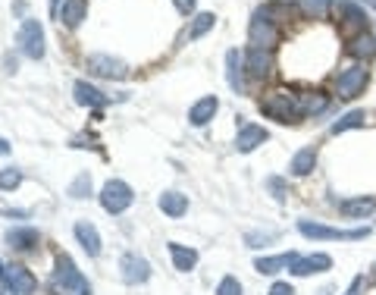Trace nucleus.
Instances as JSON below:
<instances>
[{"mask_svg": "<svg viewBox=\"0 0 376 295\" xmlns=\"http://www.w3.org/2000/svg\"><path fill=\"white\" fill-rule=\"evenodd\" d=\"M260 113L276 119V123H298V119H304V113H301V98L295 95V91H286V88H276L267 98H260Z\"/></svg>", "mask_w": 376, "mask_h": 295, "instance_id": "f257e3e1", "label": "nucleus"}, {"mask_svg": "<svg viewBox=\"0 0 376 295\" xmlns=\"http://www.w3.org/2000/svg\"><path fill=\"white\" fill-rule=\"evenodd\" d=\"M51 289H53V295H91V283L82 277V270L72 264V258L60 254L57 270H53V277H51Z\"/></svg>", "mask_w": 376, "mask_h": 295, "instance_id": "f03ea898", "label": "nucleus"}, {"mask_svg": "<svg viewBox=\"0 0 376 295\" xmlns=\"http://www.w3.org/2000/svg\"><path fill=\"white\" fill-rule=\"evenodd\" d=\"M298 232L307 239H317V242H329V239H345V242H358V239L370 236L367 226L361 230H335V226H323V223H314V220H298Z\"/></svg>", "mask_w": 376, "mask_h": 295, "instance_id": "7ed1b4c3", "label": "nucleus"}, {"mask_svg": "<svg viewBox=\"0 0 376 295\" xmlns=\"http://www.w3.org/2000/svg\"><path fill=\"white\" fill-rule=\"evenodd\" d=\"M367 82H370V70H367V63H351L348 70H342L339 76H335V95L351 100L367 88Z\"/></svg>", "mask_w": 376, "mask_h": 295, "instance_id": "20e7f679", "label": "nucleus"}, {"mask_svg": "<svg viewBox=\"0 0 376 295\" xmlns=\"http://www.w3.org/2000/svg\"><path fill=\"white\" fill-rule=\"evenodd\" d=\"M248 41H251V48H264V51H273L279 44V29L276 22H273L270 16H264V13H254L251 16V25H248Z\"/></svg>", "mask_w": 376, "mask_h": 295, "instance_id": "39448f33", "label": "nucleus"}, {"mask_svg": "<svg viewBox=\"0 0 376 295\" xmlns=\"http://www.w3.org/2000/svg\"><path fill=\"white\" fill-rule=\"evenodd\" d=\"M132 201H135V192H132L129 183H123V179H110V183L100 189V207H104L107 214H123Z\"/></svg>", "mask_w": 376, "mask_h": 295, "instance_id": "423d86ee", "label": "nucleus"}, {"mask_svg": "<svg viewBox=\"0 0 376 295\" xmlns=\"http://www.w3.org/2000/svg\"><path fill=\"white\" fill-rule=\"evenodd\" d=\"M16 44L25 57L32 60H41L44 57V29L38 19H22L19 25V35H16Z\"/></svg>", "mask_w": 376, "mask_h": 295, "instance_id": "0eeeda50", "label": "nucleus"}, {"mask_svg": "<svg viewBox=\"0 0 376 295\" xmlns=\"http://www.w3.org/2000/svg\"><path fill=\"white\" fill-rule=\"evenodd\" d=\"M0 283H4L6 289H13L16 295H35L38 292V280L32 277V270H25V267H19V264H4V261H0Z\"/></svg>", "mask_w": 376, "mask_h": 295, "instance_id": "6e6552de", "label": "nucleus"}, {"mask_svg": "<svg viewBox=\"0 0 376 295\" xmlns=\"http://www.w3.org/2000/svg\"><path fill=\"white\" fill-rule=\"evenodd\" d=\"M85 66H88V76H98V79H126L129 76L123 60L107 57V53H91Z\"/></svg>", "mask_w": 376, "mask_h": 295, "instance_id": "1a4fd4ad", "label": "nucleus"}, {"mask_svg": "<svg viewBox=\"0 0 376 295\" xmlns=\"http://www.w3.org/2000/svg\"><path fill=\"white\" fill-rule=\"evenodd\" d=\"M119 273H123V283L138 286V283H147V280H151V264H147L145 258H138V254H123Z\"/></svg>", "mask_w": 376, "mask_h": 295, "instance_id": "9d476101", "label": "nucleus"}, {"mask_svg": "<svg viewBox=\"0 0 376 295\" xmlns=\"http://www.w3.org/2000/svg\"><path fill=\"white\" fill-rule=\"evenodd\" d=\"M245 72L251 79H267L273 72V53L264 48H248L245 51Z\"/></svg>", "mask_w": 376, "mask_h": 295, "instance_id": "9b49d317", "label": "nucleus"}, {"mask_svg": "<svg viewBox=\"0 0 376 295\" xmlns=\"http://www.w3.org/2000/svg\"><path fill=\"white\" fill-rule=\"evenodd\" d=\"M335 10H339L342 29H351L354 35L367 29V10H364L361 4H354V0H342V4L335 6Z\"/></svg>", "mask_w": 376, "mask_h": 295, "instance_id": "f8f14e48", "label": "nucleus"}, {"mask_svg": "<svg viewBox=\"0 0 376 295\" xmlns=\"http://www.w3.org/2000/svg\"><path fill=\"white\" fill-rule=\"evenodd\" d=\"M270 138V132L264 129V126H257V123H241L239 126V136H235V148H239L241 154H248V151H254V148H260Z\"/></svg>", "mask_w": 376, "mask_h": 295, "instance_id": "ddd939ff", "label": "nucleus"}, {"mask_svg": "<svg viewBox=\"0 0 376 295\" xmlns=\"http://www.w3.org/2000/svg\"><path fill=\"white\" fill-rule=\"evenodd\" d=\"M329 267H333V258L323 251H317V254H307V258H298L288 270H292L295 277H311V273H323Z\"/></svg>", "mask_w": 376, "mask_h": 295, "instance_id": "4468645a", "label": "nucleus"}, {"mask_svg": "<svg viewBox=\"0 0 376 295\" xmlns=\"http://www.w3.org/2000/svg\"><path fill=\"white\" fill-rule=\"evenodd\" d=\"M298 258H301L298 251H282V254H270V258H257L254 261V270L273 277V273H279V270H288Z\"/></svg>", "mask_w": 376, "mask_h": 295, "instance_id": "2eb2a0df", "label": "nucleus"}, {"mask_svg": "<svg viewBox=\"0 0 376 295\" xmlns=\"http://www.w3.org/2000/svg\"><path fill=\"white\" fill-rule=\"evenodd\" d=\"M226 79H229V88L235 95L245 91V53H239V51L226 53Z\"/></svg>", "mask_w": 376, "mask_h": 295, "instance_id": "dca6fc26", "label": "nucleus"}, {"mask_svg": "<svg viewBox=\"0 0 376 295\" xmlns=\"http://www.w3.org/2000/svg\"><path fill=\"white\" fill-rule=\"evenodd\" d=\"M217 110H220L217 95H207V98H201L192 110H188V123L192 126H207L213 117H217Z\"/></svg>", "mask_w": 376, "mask_h": 295, "instance_id": "f3484780", "label": "nucleus"}, {"mask_svg": "<svg viewBox=\"0 0 376 295\" xmlns=\"http://www.w3.org/2000/svg\"><path fill=\"white\" fill-rule=\"evenodd\" d=\"M6 242H10V248H16V251H32V248L41 242V232L32 230V226H16V230L6 232Z\"/></svg>", "mask_w": 376, "mask_h": 295, "instance_id": "a211bd4d", "label": "nucleus"}, {"mask_svg": "<svg viewBox=\"0 0 376 295\" xmlns=\"http://www.w3.org/2000/svg\"><path fill=\"white\" fill-rule=\"evenodd\" d=\"M314 166H317V145H304L292 157L288 173H292V176H307V173H314Z\"/></svg>", "mask_w": 376, "mask_h": 295, "instance_id": "6ab92c4d", "label": "nucleus"}, {"mask_svg": "<svg viewBox=\"0 0 376 295\" xmlns=\"http://www.w3.org/2000/svg\"><path fill=\"white\" fill-rule=\"evenodd\" d=\"M85 16H88V0H66L63 10H57V19L66 29H76Z\"/></svg>", "mask_w": 376, "mask_h": 295, "instance_id": "aec40b11", "label": "nucleus"}, {"mask_svg": "<svg viewBox=\"0 0 376 295\" xmlns=\"http://www.w3.org/2000/svg\"><path fill=\"white\" fill-rule=\"evenodd\" d=\"M339 211L345 217H370L376 211V198L373 195H358V198H345L339 201Z\"/></svg>", "mask_w": 376, "mask_h": 295, "instance_id": "412c9836", "label": "nucleus"}, {"mask_svg": "<svg viewBox=\"0 0 376 295\" xmlns=\"http://www.w3.org/2000/svg\"><path fill=\"white\" fill-rule=\"evenodd\" d=\"M348 53H351L354 60H370L373 53H376V38L370 35V32H358V35H351V41H348Z\"/></svg>", "mask_w": 376, "mask_h": 295, "instance_id": "4be33fe9", "label": "nucleus"}, {"mask_svg": "<svg viewBox=\"0 0 376 295\" xmlns=\"http://www.w3.org/2000/svg\"><path fill=\"white\" fill-rule=\"evenodd\" d=\"M76 239H79V245L91 254V258H98L100 254V236H98V230H94L88 220H79L76 223Z\"/></svg>", "mask_w": 376, "mask_h": 295, "instance_id": "5701e85b", "label": "nucleus"}, {"mask_svg": "<svg viewBox=\"0 0 376 295\" xmlns=\"http://www.w3.org/2000/svg\"><path fill=\"white\" fill-rule=\"evenodd\" d=\"M72 91H76V104H82V107H104L107 100H110L104 91H98L88 82H76L72 85Z\"/></svg>", "mask_w": 376, "mask_h": 295, "instance_id": "b1692460", "label": "nucleus"}, {"mask_svg": "<svg viewBox=\"0 0 376 295\" xmlns=\"http://www.w3.org/2000/svg\"><path fill=\"white\" fill-rule=\"evenodd\" d=\"M364 123H367L364 110H348L329 126V136H342V132H348V129H364Z\"/></svg>", "mask_w": 376, "mask_h": 295, "instance_id": "393cba45", "label": "nucleus"}, {"mask_svg": "<svg viewBox=\"0 0 376 295\" xmlns=\"http://www.w3.org/2000/svg\"><path fill=\"white\" fill-rule=\"evenodd\" d=\"M160 211L170 214V217H182L188 211V195H182V192H163L160 195Z\"/></svg>", "mask_w": 376, "mask_h": 295, "instance_id": "a878e982", "label": "nucleus"}, {"mask_svg": "<svg viewBox=\"0 0 376 295\" xmlns=\"http://www.w3.org/2000/svg\"><path fill=\"white\" fill-rule=\"evenodd\" d=\"M170 254H173V264H176V270L188 273L194 264H198V251L194 248H185L179 242H170Z\"/></svg>", "mask_w": 376, "mask_h": 295, "instance_id": "bb28decb", "label": "nucleus"}, {"mask_svg": "<svg viewBox=\"0 0 376 295\" xmlns=\"http://www.w3.org/2000/svg\"><path fill=\"white\" fill-rule=\"evenodd\" d=\"M298 98H301V113H304V117H317V113H323L329 107V98L323 91H304V95H298Z\"/></svg>", "mask_w": 376, "mask_h": 295, "instance_id": "cd10ccee", "label": "nucleus"}, {"mask_svg": "<svg viewBox=\"0 0 376 295\" xmlns=\"http://www.w3.org/2000/svg\"><path fill=\"white\" fill-rule=\"evenodd\" d=\"M217 25V16L213 13H198V16L192 19V25H188V41H198L201 35H207V32Z\"/></svg>", "mask_w": 376, "mask_h": 295, "instance_id": "c85d7f7f", "label": "nucleus"}, {"mask_svg": "<svg viewBox=\"0 0 376 295\" xmlns=\"http://www.w3.org/2000/svg\"><path fill=\"white\" fill-rule=\"evenodd\" d=\"M342 0H301V10L307 13V16H314V19H323L329 10H335Z\"/></svg>", "mask_w": 376, "mask_h": 295, "instance_id": "c756f323", "label": "nucleus"}, {"mask_svg": "<svg viewBox=\"0 0 376 295\" xmlns=\"http://www.w3.org/2000/svg\"><path fill=\"white\" fill-rule=\"evenodd\" d=\"M66 195H69V198H88L91 195V176H88V173H79V176L76 179H72V185H69V189H66Z\"/></svg>", "mask_w": 376, "mask_h": 295, "instance_id": "7c9ffc66", "label": "nucleus"}, {"mask_svg": "<svg viewBox=\"0 0 376 295\" xmlns=\"http://www.w3.org/2000/svg\"><path fill=\"white\" fill-rule=\"evenodd\" d=\"M279 239V230H267V232H248L245 236V245L248 248H264V245H273Z\"/></svg>", "mask_w": 376, "mask_h": 295, "instance_id": "2f4dec72", "label": "nucleus"}, {"mask_svg": "<svg viewBox=\"0 0 376 295\" xmlns=\"http://www.w3.org/2000/svg\"><path fill=\"white\" fill-rule=\"evenodd\" d=\"M19 183H22V173H19V170H13V166H10V170H0V189H4V192H13Z\"/></svg>", "mask_w": 376, "mask_h": 295, "instance_id": "473e14b6", "label": "nucleus"}, {"mask_svg": "<svg viewBox=\"0 0 376 295\" xmlns=\"http://www.w3.org/2000/svg\"><path fill=\"white\" fill-rule=\"evenodd\" d=\"M217 295H241V283L235 277H223L217 286Z\"/></svg>", "mask_w": 376, "mask_h": 295, "instance_id": "72a5a7b5", "label": "nucleus"}, {"mask_svg": "<svg viewBox=\"0 0 376 295\" xmlns=\"http://www.w3.org/2000/svg\"><path fill=\"white\" fill-rule=\"evenodd\" d=\"M267 189L273 192V198H276V201H286V179H282V176H270V179H267Z\"/></svg>", "mask_w": 376, "mask_h": 295, "instance_id": "f704fd0d", "label": "nucleus"}, {"mask_svg": "<svg viewBox=\"0 0 376 295\" xmlns=\"http://www.w3.org/2000/svg\"><path fill=\"white\" fill-rule=\"evenodd\" d=\"M364 286H367V280H364V277H354L345 295H361V292H364Z\"/></svg>", "mask_w": 376, "mask_h": 295, "instance_id": "c9c22d12", "label": "nucleus"}, {"mask_svg": "<svg viewBox=\"0 0 376 295\" xmlns=\"http://www.w3.org/2000/svg\"><path fill=\"white\" fill-rule=\"evenodd\" d=\"M267 295H295V289H292L288 283H273V286H270V292H267Z\"/></svg>", "mask_w": 376, "mask_h": 295, "instance_id": "e433bc0d", "label": "nucleus"}, {"mask_svg": "<svg viewBox=\"0 0 376 295\" xmlns=\"http://www.w3.org/2000/svg\"><path fill=\"white\" fill-rule=\"evenodd\" d=\"M173 4H176L179 13H185L188 16V13H194V4H198V0H173Z\"/></svg>", "mask_w": 376, "mask_h": 295, "instance_id": "4c0bfd02", "label": "nucleus"}, {"mask_svg": "<svg viewBox=\"0 0 376 295\" xmlns=\"http://www.w3.org/2000/svg\"><path fill=\"white\" fill-rule=\"evenodd\" d=\"M72 148H94V151H98V142H94V138H85V136H79V138H72Z\"/></svg>", "mask_w": 376, "mask_h": 295, "instance_id": "58836bf2", "label": "nucleus"}, {"mask_svg": "<svg viewBox=\"0 0 376 295\" xmlns=\"http://www.w3.org/2000/svg\"><path fill=\"white\" fill-rule=\"evenodd\" d=\"M0 154H10V145H6V138H0Z\"/></svg>", "mask_w": 376, "mask_h": 295, "instance_id": "ea45409f", "label": "nucleus"}, {"mask_svg": "<svg viewBox=\"0 0 376 295\" xmlns=\"http://www.w3.org/2000/svg\"><path fill=\"white\" fill-rule=\"evenodd\" d=\"M317 295H333V286H323V289H320Z\"/></svg>", "mask_w": 376, "mask_h": 295, "instance_id": "a19ab883", "label": "nucleus"}, {"mask_svg": "<svg viewBox=\"0 0 376 295\" xmlns=\"http://www.w3.org/2000/svg\"><path fill=\"white\" fill-rule=\"evenodd\" d=\"M0 295H16L13 289H6V286H0Z\"/></svg>", "mask_w": 376, "mask_h": 295, "instance_id": "79ce46f5", "label": "nucleus"}, {"mask_svg": "<svg viewBox=\"0 0 376 295\" xmlns=\"http://www.w3.org/2000/svg\"><path fill=\"white\" fill-rule=\"evenodd\" d=\"M361 4H364V6H373V10H376V0H361Z\"/></svg>", "mask_w": 376, "mask_h": 295, "instance_id": "37998d69", "label": "nucleus"}, {"mask_svg": "<svg viewBox=\"0 0 376 295\" xmlns=\"http://www.w3.org/2000/svg\"><path fill=\"white\" fill-rule=\"evenodd\" d=\"M373 280H376V264H373Z\"/></svg>", "mask_w": 376, "mask_h": 295, "instance_id": "c03bdc74", "label": "nucleus"}]
</instances>
